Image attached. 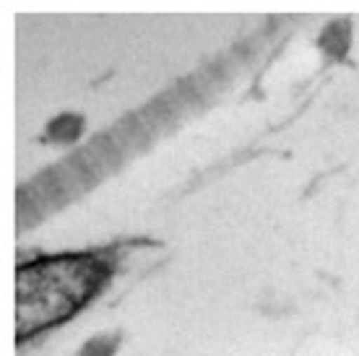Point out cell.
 <instances>
[{"instance_id":"obj_2","label":"cell","mask_w":359,"mask_h":356,"mask_svg":"<svg viewBox=\"0 0 359 356\" xmlns=\"http://www.w3.org/2000/svg\"><path fill=\"white\" fill-rule=\"evenodd\" d=\"M115 338H109V336H99V338L89 341L86 346H83L81 356H109L115 351Z\"/></svg>"},{"instance_id":"obj_1","label":"cell","mask_w":359,"mask_h":356,"mask_svg":"<svg viewBox=\"0 0 359 356\" xmlns=\"http://www.w3.org/2000/svg\"><path fill=\"white\" fill-rule=\"evenodd\" d=\"M81 133H83V120L79 115H71V112L57 115L53 123L47 125V141L53 143H73L81 138Z\"/></svg>"}]
</instances>
